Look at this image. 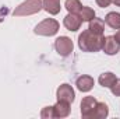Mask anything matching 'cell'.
<instances>
[{
    "label": "cell",
    "instance_id": "6da1fadb",
    "mask_svg": "<svg viewBox=\"0 0 120 119\" xmlns=\"http://www.w3.org/2000/svg\"><path fill=\"white\" fill-rule=\"evenodd\" d=\"M103 45V35H96L90 30L82 31L78 36V48L82 52H99Z\"/></svg>",
    "mask_w": 120,
    "mask_h": 119
},
{
    "label": "cell",
    "instance_id": "7a4b0ae2",
    "mask_svg": "<svg viewBox=\"0 0 120 119\" xmlns=\"http://www.w3.org/2000/svg\"><path fill=\"white\" fill-rule=\"evenodd\" d=\"M42 0H25L24 3H21L18 7H15V10L13 11L14 16L17 17H22V16H31V14H36L42 10Z\"/></svg>",
    "mask_w": 120,
    "mask_h": 119
},
{
    "label": "cell",
    "instance_id": "3957f363",
    "mask_svg": "<svg viewBox=\"0 0 120 119\" xmlns=\"http://www.w3.org/2000/svg\"><path fill=\"white\" fill-rule=\"evenodd\" d=\"M59 23L55 18H46L42 23H39L35 27V34L38 35H43V36H53L55 34H57L59 31Z\"/></svg>",
    "mask_w": 120,
    "mask_h": 119
},
{
    "label": "cell",
    "instance_id": "277c9868",
    "mask_svg": "<svg viewBox=\"0 0 120 119\" xmlns=\"http://www.w3.org/2000/svg\"><path fill=\"white\" fill-rule=\"evenodd\" d=\"M73 41L68 38V36H59L56 41H55V49L56 52L59 53L60 56H68L71 52H73Z\"/></svg>",
    "mask_w": 120,
    "mask_h": 119
},
{
    "label": "cell",
    "instance_id": "5b68a950",
    "mask_svg": "<svg viewBox=\"0 0 120 119\" xmlns=\"http://www.w3.org/2000/svg\"><path fill=\"white\" fill-rule=\"evenodd\" d=\"M56 97H57V101H64V102L71 104V102L75 99V92H74V90H73L71 86H68V84H61L59 88H57Z\"/></svg>",
    "mask_w": 120,
    "mask_h": 119
},
{
    "label": "cell",
    "instance_id": "8992f818",
    "mask_svg": "<svg viewBox=\"0 0 120 119\" xmlns=\"http://www.w3.org/2000/svg\"><path fill=\"white\" fill-rule=\"evenodd\" d=\"M102 51H103L106 55H116V53L120 51V44L117 42V39L115 38V35L103 36Z\"/></svg>",
    "mask_w": 120,
    "mask_h": 119
},
{
    "label": "cell",
    "instance_id": "52a82bcc",
    "mask_svg": "<svg viewBox=\"0 0 120 119\" xmlns=\"http://www.w3.org/2000/svg\"><path fill=\"white\" fill-rule=\"evenodd\" d=\"M81 23H82V21H81L80 16H78V14H74V13H68V14L64 17V20H63L64 27L68 31H73V32H75V31L80 30Z\"/></svg>",
    "mask_w": 120,
    "mask_h": 119
},
{
    "label": "cell",
    "instance_id": "ba28073f",
    "mask_svg": "<svg viewBox=\"0 0 120 119\" xmlns=\"http://www.w3.org/2000/svg\"><path fill=\"white\" fill-rule=\"evenodd\" d=\"M96 104H98V101L95 99V97H85V98H82V101H81V115H82V118L88 119L91 112L96 107Z\"/></svg>",
    "mask_w": 120,
    "mask_h": 119
},
{
    "label": "cell",
    "instance_id": "9c48e42d",
    "mask_svg": "<svg viewBox=\"0 0 120 119\" xmlns=\"http://www.w3.org/2000/svg\"><path fill=\"white\" fill-rule=\"evenodd\" d=\"M94 84H95L94 79H92L91 76H87V74L80 76V77L77 79V81H75L77 88L80 90L81 92H88V91H91L92 87H94Z\"/></svg>",
    "mask_w": 120,
    "mask_h": 119
},
{
    "label": "cell",
    "instance_id": "30bf717a",
    "mask_svg": "<svg viewBox=\"0 0 120 119\" xmlns=\"http://www.w3.org/2000/svg\"><path fill=\"white\" fill-rule=\"evenodd\" d=\"M109 115V108L105 102H98L96 107L94 108V111L91 112L88 119H103Z\"/></svg>",
    "mask_w": 120,
    "mask_h": 119
},
{
    "label": "cell",
    "instance_id": "8fae6325",
    "mask_svg": "<svg viewBox=\"0 0 120 119\" xmlns=\"http://www.w3.org/2000/svg\"><path fill=\"white\" fill-rule=\"evenodd\" d=\"M55 109V118H66L70 115V104L64 101H57L56 105H53Z\"/></svg>",
    "mask_w": 120,
    "mask_h": 119
},
{
    "label": "cell",
    "instance_id": "7c38bea8",
    "mask_svg": "<svg viewBox=\"0 0 120 119\" xmlns=\"http://www.w3.org/2000/svg\"><path fill=\"white\" fill-rule=\"evenodd\" d=\"M42 7L45 11H48L52 16H56L60 13V0H42Z\"/></svg>",
    "mask_w": 120,
    "mask_h": 119
},
{
    "label": "cell",
    "instance_id": "4fadbf2b",
    "mask_svg": "<svg viewBox=\"0 0 120 119\" xmlns=\"http://www.w3.org/2000/svg\"><path fill=\"white\" fill-rule=\"evenodd\" d=\"M105 23L113 30H120V13H116V11L108 13L105 17Z\"/></svg>",
    "mask_w": 120,
    "mask_h": 119
},
{
    "label": "cell",
    "instance_id": "5bb4252c",
    "mask_svg": "<svg viewBox=\"0 0 120 119\" xmlns=\"http://www.w3.org/2000/svg\"><path fill=\"white\" fill-rule=\"evenodd\" d=\"M88 30L91 32H94V34H96V35H103V32H105V23H103V20H101V18H92L90 21Z\"/></svg>",
    "mask_w": 120,
    "mask_h": 119
},
{
    "label": "cell",
    "instance_id": "9a60e30c",
    "mask_svg": "<svg viewBox=\"0 0 120 119\" xmlns=\"http://www.w3.org/2000/svg\"><path fill=\"white\" fill-rule=\"evenodd\" d=\"M98 81H99V84H101L102 87L110 88V87L113 86V83L116 81V76H115L113 73L108 71V73H103V74H101V76H99V79H98Z\"/></svg>",
    "mask_w": 120,
    "mask_h": 119
},
{
    "label": "cell",
    "instance_id": "2e32d148",
    "mask_svg": "<svg viewBox=\"0 0 120 119\" xmlns=\"http://www.w3.org/2000/svg\"><path fill=\"white\" fill-rule=\"evenodd\" d=\"M78 16H80L81 21H88V23H90L92 18H95V11H94L91 7L82 6L81 10H80V13H78Z\"/></svg>",
    "mask_w": 120,
    "mask_h": 119
},
{
    "label": "cell",
    "instance_id": "e0dca14e",
    "mask_svg": "<svg viewBox=\"0 0 120 119\" xmlns=\"http://www.w3.org/2000/svg\"><path fill=\"white\" fill-rule=\"evenodd\" d=\"M64 7L67 8V11H68V13L78 14L82 6H81L80 0H66V3H64Z\"/></svg>",
    "mask_w": 120,
    "mask_h": 119
},
{
    "label": "cell",
    "instance_id": "ac0fdd59",
    "mask_svg": "<svg viewBox=\"0 0 120 119\" xmlns=\"http://www.w3.org/2000/svg\"><path fill=\"white\" fill-rule=\"evenodd\" d=\"M41 118L42 119H53L55 118V109L53 107H45L41 112Z\"/></svg>",
    "mask_w": 120,
    "mask_h": 119
},
{
    "label": "cell",
    "instance_id": "d6986e66",
    "mask_svg": "<svg viewBox=\"0 0 120 119\" xmlns=\"http://www.w3.org/2000/svg\"><path fill=\"white\" fill-rule=\"evenodd\" d=\"M112 90V94L116 95V97H120V79H116V81L113 83V86L110 87Z\"/></svg>",
    "mask_w": 120,
    "mask_h": 119
},
{
    "label": "cell",
    "instance_id": "ffe728a7",
    "mask_svg": "<svg viewBox=\"0 0 120 119\" xmlns=\"http://www.w3.org/2000/svg\"><path fill=\"white\" fill-rule=\"evenodd\" d=\"M110 3H112V0H96V4L99 7H108V6H110Z\"/></svg>",
    "mask_w": 120,
    "mask_h": 119
},
{
    "label": "cell",
    "instance_id": "44dd1931",
    "mask_svg": "<svg viewBox=\"0 0 120 119\" xmlns=\"http://www.w3.org/2000/svg\"><path fill=\"white\" fill-rule=\"evenodd\" d=\"M7 13H8V8H7V7H3V8L0 10V21L7 16Z\"/></svg>",
    "mask_w": 120,
    "mask_h": 119
},
{
    "label": "cell",
    "instance_id": "7402d4cb",
    "mask_svg": "<svg viewBox=\"0 0 120 119\" xmlns=\"http://www.w3.org/2000/svg\"><path fill=\"white\" fill-rule=\"evenodd\" d=\"M115 38L117 39V42H119V44H120V30L117 31V32H116V35H115Z\"/></svg>",
    "mask_w": 120,
    "mask_h": 119
},
{
    "label": "cell",
    "instance_id": "603a6c76",
    "mask_svg": "<svg viewBox=\"0 0 120 119\" xmlns=\"http://www.w3.org/2000/svg\"><path fill=\"white\" fill-rule=\"evenodd\" d=\"M112 3H113L115 6H117V7H120V0H112Z\"/></svg>",
    "mask_w": 120,
    "mask_h": 119
}]
</instances>
